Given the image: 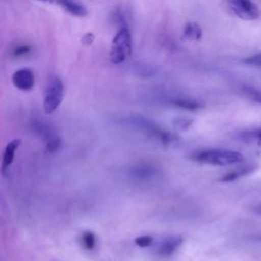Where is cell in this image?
I'll return each instance as SVG.
<instances>
[{
    "label": "cell",
    "mask_w": 261,
    "mask_h": 261,
    "mask_svg": "<svg viewBox=\"0 0 261 261\" xmlns=\"http://www.w3.org/2000/svg\"><path fill=\"white\" fill-rule=\"evenodd\" d=\"M37 1H45V2H58L59 0H37Z\"/></svg>",
    "instance_id": "obj_25"
},
{
    "label": "cell",
    "mask_w": 261,
    "mask_h": 261,
    "mask_svg": "<svg viewBox=\"0 0 261 261\" xmlns=\"http://www.w3.org/2000/svg\"><path fill=\"white\" fill-rule=\"evenodd\" d=\"M30 51H31V47L29 45H18L12 49L11 55L13 57H20V56L27 55L28 53H30Z\"/></svg>",
    "instance_id": "obj_21"
},
{
    "label": "cell",
    "mask_w": 261,
    "mask_h": 261,
    "mask_svg": "<svg viewBox=\"0 0 261 261\" xmlns=\"http://www.w3.org/2000/svg\"><path fill=\"white\" fill-rule=\"evenodd\" d=\"M64 97V86L58 76H53L47 84L44 94L43 108L46 114L53 113L61 104Z\"/></svg>",
    "instance_id": "obj_5"
},
{
    "label": "cell",
    "mask_w": 261,
    "mask_h": 261,
    "mask_svg": "<svg viewBox=\"0 0 261 261\" xmlns=\"http://www.w3.org/2000/svg\"><path fill=\"white\" fill-rule=\"evenodd\" d=\"M256 212H257V213H259V214H261V204H260V205H258V206L256 207Z\"/></svg>",
    "instance_id": "obj_24"
},
{
    "label": "cell",
    "mask_w": 261,
    "mask_h": 261,
    "mask_svg": "<svg viewBox=\"0 0 261 261\" xmlns=\"http://www.w3.org/2000/svg\"><path fill=\"white\" fill-rule=\"evenodd\" d=\"M242 91H243L244 95L247 96L249 99L261 104V92L258 89H256L252 86L245 85V86H243Z\"/></svg>",
    "instance_id": "obj_18"
},
{
    "label": "cell",
    "mask_w": 261,
    "mask_h": 261,
    "mask_svg": "<svg viewBox=\"0 0 261 261\" xmlns=\"http://www.w3.org/2000/svg\"><path fill=\"white\" fill-rule=\"evenodd\" d=\"M81 242L85 249L93 250L96 246V236L92 231H84L81 236Z\"/></svg>",
    "instance_id": "obj_17"
},
{
    "label": "cell",
    "mask_w": 261,
    "mask_h": 261,
    "mask_svg": "<svg viewBox=\"0 0 261 261\" xmlns=\"http://www.w3.org/2000/svg\"><path fill=\"white\" fill-rule=\"evenodd\" d=\"M182 241L184 240L181 236H168L158 244L156 254L160 257H169L182 244Z\"/></svg>",
    "instance_id": "obj_9"
},
{
    "label": "cell",
    "mask_w": 261,
    "mask_h": 261,
    "mask_svg": "<svg viewBox=\"0 0 261 261\" xmlns=\"http://www.w3.org/2000/svg\"><path fill=\"white\" fill-rule=\"evenodd\" d=\"M168 102L176 107L187 109V110H197L203 107L201 102H199L196 99H193L191 97L186 96H174L169 98Z\"/></svg>",
    "instance_id": "obj_10"
},
{
    "label": "cell",
    "mask_w": 261,
    "mask_h": 261,
    "mask_svg": "<svg viewBox=\"0 0 261 261\" xmlns=\"http://www.w3.org/2000/svg\"><path fill=\"white\" fill-rule=\"evenodd\" d=\"M58 3L70 14L79 17L86 16L88 14L87 8L81 4L80 2H76L75 0H59Z\"/></svg>",
    "instance_id": "obj_12"
},
{
    "label": "cell",
    "mask_w": 261,
    "mask_h": 261,
    "mask_svg": "<svg viewBox=\"0 0 261 261\" xmlns=\"http://www.w3.org/2000/svg\"><path fill=\"white\" fill-rule=\"evenodd\" d=\"M191 158L195 161L211 165H231L244 160V156L237 151L227 149H206L194 152Z\"/></svg>",
    "instance_id": "obj_2"
},
{
    "label": "cell",
    "mask_w": 261,
    "mask_h": 261,
    "mask_svg": "<svg viewBox=\"0 0 261 261\" xmlns=\"http://www.w3.org/2000/svg\"><path fill=\"white\" fill-rule=\"evenodd\" d=\"M134 73H136L139 76L142 77H150L156 74L157 69L149 64H142V63H137L133 67Z\"/></svg>",
    "instance_id": "obj_16"
},
{
    "label": "cell",
    "mask_w": 261,
    "mask_h": 261,
    "mask_svg": "<svg viewBox=\"0 0 261 261\" xmlns=\"http://www.w3.org/2000/svg\"><path fill=\"white\" fill-rule=\"evenodd\" d=\"M135 243L141 248H147L152 245L153 238L151 236H141L135 240Z\"/></svg>",
    "instance_id": "obj_22"
},
{
    "label": "cell",
    "mask_w": 261,
    "mask_h": 261,
    "mask_svg": "<svg viewBox=\"0 0 261 261\" xmlns=\"http://www.w3.org/2000/svg\"><path fill=\"white\" fill-rule=\"evenodd\" d=\"M128 177L137 184H151L161 176V170L152 163L141 162L132 166L127 172Z\"/></svg>",
    "instance_id": "obj_6"
},
{
    "label": "cell",
    "mask_w": 261,
    "mask_h": 261,
    "mask_svg": "<svg viewBox=\"0 0 261 261\" xmlns=\"http://www.w3.org/2000/svg\"><path fill=\"white\" fill-rule=\"evenodd\" d=\"M256 165H252V164H250V165H245V166H241V167H238V168H236V169H233V170H230L229 172H227V173H225L221 178H220V180L221 181H225V182H227V181H233V180H236V179H238L239 177H242V176H244V175H247V174H249V173H251L252 171H254L255 169H256Z\"/></svg>",
    "instance_id": "obj_13"
},
{
    "label": "cell",
    "mask_w": 261,
    "mask_h": 261,
    "mask_svg": "<svg viewBox=\"0 0 261 261\" xmlns=\"http://www.w3.org/2000/svg\"><path fill=\"white\" fill-rule=\"evenodd\" d=\"M192 123H193V120L190 118H186V117H177L172 121L174 128L179 129V130L188 129Z\"/></svg>",
    "instance_id": "obj_19"
},
{
    "label": "cell",
    "mask_w": 261,
    "mask_h": 261,
    "mask_svg": "<svg viewBox=\"0 0 261 261\" xmlns=\"http://www.w3.org/2000/svg\"><path fill=\"white\" fill-rule=\"evenodd\" d=\"M20 143H21V141L19 139H14L6 145L4 154H3V160H2V172L3 173L5 172V170H7L9 168V166L13 162L15 151L19 147Z\"/></svg>",
    "instance_id": "obj_11"
},
{
    "label": "cell",
    "mask_w": 261,
    "mask_h": 261,
    "mask_svg": "<svg viewBox=\"0 0 261 261\" xmlns=\"http://www.w3.org/2000/svg\"><path fill=\"white\" fill-rule=\"evenodd\" d=\"M202 29L196 22H188L182 31V39L186 41H199L202 38Z\"/></svg>",
    "instance_id": "obj_14"
},
{
    "label": "cell",
    "mask_w": 261,
    "mask_h": 261,
    "mask_svg": "<svg viewBox=\"0 0 261 261\" xmlns=\"http://www.w3.org/2000/svg\"><path fill=\"white\" fill-rule=\"evenodd\" d=\"M31 127L36 135L44 140L46 151L48 153H55L60 149L61 140L47 121L41 118H33L31 121Z\"/></svg>",
    "instance_id": "obj_4"
},
{
    "label": "cell",
    "mask_w": 261,
    "mask_h": 261,
    "mask_svg": "<svg viewBox=\"0 0 261 261\" xmlns=\"http://www.w3.org/2000/svg\"><path fill=\"white\" fill-rule=\"evenodd\" d=\"M243 62L246 65H249V66H252V67H259V68H261V53H258V54L246 57L243 60Z\"/></svg>",
    "instance_id": "obj_20"
},
{
    "label": "cell",
    "mask_w": 261,
    "mask_h": 261,
    "mask_svg": "<svg viewBox=\"0 0 261 261\" xmlns=\"http://www.w3.org/2000/svg\"><path fill=\"white\" fill-rule=\"evenodd\" d=\"M13 86L20 91H30L35 85V75L30 68H20L12 74Z\"/></svg>",
    "instance_id": "obj_8"
},
{
    "label": "cell",
    "mask_w": 261,
    "mask_h": 261,
    "mask_svg": "<svg viewBox=\"0 0 261 261\" xmlns=\"http://www.w3.org/2000/svg\"><path fill=\"white\" fill-rule=\"evenodd\" d=\"M133 53V39L127 27L118 29L112 38L109 58L112 64L118 65L123 63Z\"/></svg>",
    "instance_id": "obj_3"
},
{
    "label": "cell",
    "mask_w": 261,
    "mask_h": 261,
    "mask_svg": "<svg viewBox=\"0 0 261 261\" xmlns=\"http://www.w3.org/2000/svg\"><path fill=\"white\" fill-rule=\"evenodd\" d=\"M240 139L246 143H254L261 146V127L244 130L239 135Z\"/></svg>",
    "instance_id": "obj_15"
},
{
    "label": "cell",
    "mask_w": 261,
    "mask_h": 261,
    "mask_svg": "<svg viewBox=\"0 0 261 261\" xmlns=\"http://www.w3.org/2000/svg\"><path fill=\"white\" fill-rule=\"evenodd\" d=\"M125 123L132 127L142 132L151 139H154L164 146H176L179 144L180 139L177 135L161 127L154 120L145 117L141 114H130L125 117Z\"/></svg>",
    "instance_id": "obj_1"
},
{
    "label": "cell",
    "mask_w": 261,
    "mask_h": 261,
    "mask_svg": "<svg viewBox=\"0 0 261 261\" xmlns=\"http://www.w3.org/2000/svg\"><path fill=\"white\" fill-rule=\"evenodd\" d=\"M94 40H95L94 34H92V33H87V34H85V35L83 36V38H82V43H83L84 45H86V46H90V45L93 44Z\"/></svg>",
    "instance_id": "obj_23"
},
{
    "label": "cell",
    "mask_w": 261,
    "mask_h": 261,
    "mask_svg": "<svg viewBox=\"0 0 261 261\" xmlns=\"http://www.w3.org/2000/svg\"><path fill=\"white\" fill-rule=\"evenodd\" d=\"M228 9L244 20H255L260 16L258 6L252 0H225Z\"/></svg>",
    "instance_id": "obj_7"
}]
</instances>
